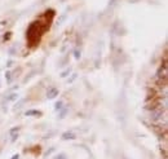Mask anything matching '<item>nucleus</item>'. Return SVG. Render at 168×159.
Segmentation results:
<instances>
[{
	"instance_id": "8",
	"label": "nucleus",
	"mask_w": 168,
	"mask_h": 159,
	"mask_svg": "<svg viewBox=\"0 0 168 159\" xmlns=\"http://www.w3.org/2000/svg\"><path fill=\"white\" fill-rule=\"evenodd\" d=\"M5 79H7V83H11L12 81V73L11 71H7L5 73Z\"/></svg>"
},
{
	"instance_id": "14",
	"label": "nucleus",
	"mask_w": 168,
	"mask_h": 159,
	"mask_svg": "<svg viewBox=\"0 0 168 159\" xmlns=\"http://www.w3.org/2000/svg\"><path fill=\"white\" fill-rule=\"evenodd\" d=\"M12 159H20V155H18V154H16V155H13V158Z\"/></svg>"
},
{
	"instance_id": "13",
	"label": "nucleus",
	"mask_w": 168,
	"mask_h": 159,
	"mask_svg": "<svg viewBox=\"0 0 168 159\" xmlns=\"http://www.w3.org/2000/svg\"><path fill=\"white\" fill-rule=\"evenodd\" d=\"M75 78H76V74H73L70 79H67V81H69V83H73V81H74V79H75Z\"/></svg>"
},
{
	"instance_id": "5",
	"label": "nucleus",
	"mask_w": 168,
	"mask_h": 159,
	"mask_svg": "<svg viewBox=\"0 0 168 159\" xmlns=\"http://www.w3.org/2000/svg\"><path fill=\"white\" fill-rule=\"evenodd\" d=\"M54 109L58 110V111L60 110H62L63 109V102H62V101H57V102L54 103Z\"/></svg>"
},
{
	"instance_id": "6",
	"label": "nucleus",
	"mask_w": 168,
	"mask_h": 159,
	"mask_svg": "<svg viewBox=\"0 0 168 159\" xmlns=\"http://www.w3.org/2000/svg\"><path fill=\"white\" fill-rule=\"evenodd\" d=\"M70 73H71V67H69V69H66L65 71H62L61 78H67V76L70 75Z\"/></svg>"
},
{
	"instance_id": "10",
	"label": "nucleus",
	"mask_w": 168,
	"mask_h": 159,
	"mask_svg": "<svg viewBox=\"0 0 168 159\" xmlns=\"http://www.w3.org/2000/svg\"><path fill=\"white\" fill-rule=\"evenodd\" d=\"M60 111H61V114H60V118L62 119V118L65 117V114L67 113V109H66V107H63V109H62V110H60Z\"/></svg>"
},
{
	"instance_id": "11",
	"label": "nucleus",
	"mask_w": 168,
	"mask_h": 159,
	"mask_svg": "<svg viewBox=\"0 0 168 159\" xmlns=\"http://www.w3.org/2000/svg\"><path fill=\"white\" fill-rule=\"evenodd\" d=\"M74 57H75L76 60H79V58H80V50H79V49H76L75 52H74Z\"/></svg>"
},
{
	"instance_id": "15",
	"label": "nucleus",
	"mask_w": 168,
	"mask_h": 159,
	"mask_svg": "<svg viewBox=\"0 0 168 159\" xmlns=\"http://www.w3.org/2000/svg\"><path fill=\"white\" fill-rule=\"evenodd\" d=\"M12 65H13V61H8V64H7V66H12Z\"/></svg>"
},
{
	"instance_id": "3",
	"label": "nucleus",
	"mask_w": 168,
	"mask_h": 159,
	"mask_svg": "<svg viewBox=\"0 0 168 159\" xmlns=\"http://www.w3.org/2000/svg\"><path fill=\"white\" fill-rule=\"evenodd\" d=\"M150 117L153 120H159L160 118H162V111H160V110H154V111L151 113Z\"/></svg>"
},
{
	"instance_id": "9",
	"label": "nucleus",
	"mask_w": 168,
	"mask_h": 159,
	"mask_svg": "<svg viewBox=\"0 0 168 159\" xmlns=\"http://www.w3.org/2000/svg\"><path fill=\"white\" fill-rule=\"evenodd\" d=\"M65 18H66V13L62 14V16H61V18H60L58 22H57V26H61L62 23H63V20H65Z\"/></svg>"
},
{
	"instance_id": "2",
	"label": "nucleus",
	"mask_w": 168,
	"mask_h": 159,
	"mask_svg": "<svg viewBox=\"0 0 168 159\" xmlns=\"http://www.w3.org/2000/svg\"><path fill=\"white\" fill-rule=\"evenodd\" d=\"M25 115H27V117H40L42 111L40 110H27L25 113Z\"/></svg>"
},
{
	"instance_id": "12",
	"label": "nucleus",
	"mask_w": 168,
	"mask_h": 159,
	"mask_svg": "<svg viewBox=\"0 0 168 159\" xmlns=\"http://www.w3.org/2000/svg\"><path fill=\"white\" fill-rule=\"evenodd\" d=\"M53 159H67V158H66V155H65V154H58V155L54 156Z\"/></svg>"
},
{
	"instance_id": "7",
	"label": "nucleus",
	"mask_w": 168,
	"mask_h": 159,
	"mask_svg": "<svg viewBox=\"0 0 168 159\" xmlns=\"http://www.w3.org/2000/svg\"><path fill=\"white\" fill-rule=\"evenodd\" d=\"M16 98H18V95H17V93H12L11 96L7 97V101H14Z\"/></svg>"
},
{
	"instance_id": "4",
	"label": "nucleus",
	"mask_w": 168,
	"mask_h": 159,
	"mask_svg": "<svg viewBox=\"0 0 168 159\" xmlns=\"http://www.w3.org/2000/svg\"><path fill=\"white\" fill-rule=\"evenodd\" d=\"M62 138L63 140H75L76 134L73 133V132H65V133L62 134Z\"/></svg>"
},
{
	"instance_id": "1",
	"label": "nucleus",
	"mask_w": 168,
	"mask_h": 159,
	"mask_svg": "<svg viewBox=\"0 0 168 159\" xmlns=\"http://www.w3.org/2000/svg\"><path fill=\"white\" fill-rule=\"evenodd\" d=\"M58 95V89L57 88H54V87H52V88H49L47 92V98L48 100H53L56 96Z\"/></svg>"
}]
</instances>
